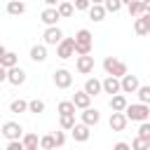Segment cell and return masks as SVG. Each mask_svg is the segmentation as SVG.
<instances>
[{
	"label": "cell",
	"instance_id": "cell-1",
	"mask_svg": "<svg viewBox=\"0 0 150 150\" xmlns=\"http://www.w3.org/2000/svg\"><path fill=\"white\" fill-rule=\"evenodd\" d=\"M91 47H94V35L87 28H80L73 38V52L77 56H91Z\"/></svg>",
	"mask_w": 150,
	"mask_h": 150
},
{
	"label": "cell",
	"instance_id": "cell-2",
	"mask_svg": "<svg viewBox=\"0 0 150 150\" xmlns=\"http://www.w3.org/2000/svg\"><path fill=\"white\" fill-rule=\"evenodd\" d=\"M103 70H105L108 77H115V80H122V77L129 73V70H127V63L120 61L117 56H105V59H103Z\"/></svg>",
	"mask_w": 150,
	"mask_h": 150
},
{
	"label": "cell",
	"instance_id": "cell-3",
	"mask_svg": "<svg viewBox=\"0 0 150 150\" xmlns=\"http://www.w3.org/2000/svg\"><path fill=\"white\" fill-rule=\"evenodd\" d=\"M122 115L127 117V122H129V120H131V122H148V117H150V108L143 105V103H131V105L124 108Z\"/></svg>",
	"mask_w": 150,
	"mask_h": 150
},
{
	"label": "cell",
	"instance_id": "cell-4",
	"mask_svg": "<svg viewBox=\"0 0 150 150\" xmlns=\"http://www.w3.org/2000/svg\"><path fill=\"white\" fill-rule=\"evenodd\" d=\"M52 80H54L56 89H70V84H73V75L68 68H56L52 73Z\"/></svg>",
	"mask_w": 150,
	"mask_h": 150
},
{
	"label": "cell",
	"instance_id": "cell-5",
	"mask_svg": "<svg viewBox=\"0 0 150 150\" xmlns=\"http://www.w3.org/2000/svg\"><path fill=\"white\" fill-rule=\"evenodd\" d=\"M2 136H5L7 141H21V136H23V127H21L19 122L9 120V122L2 124Z\"/></svg>",
	"mask_w": 150,
	"mask_h": 150
},
{
	"label": "cell",
	"instance_id": "cell-6",
	"mask_svg": "<svg viewBox=\"0 0 150 150\" xmlns=\"http://www.w3.org/2000/svg\"><path fill=\"white\" fill-rule=\"evenodd\" d=\"M61 40H63V30H61L59 26L45 28V33H42V45H45V47H56Z\"/></svg>",
	"mask_w": 150,
	"mask_h": 150
},
{
	"label": "cell",
	"instance_id": "cell-7",
	"mask_svg": "<svg viewBox=\"0 0 150 150\" xmlns=\"http://www.w3.org/2000/svg\"><path fill=\"white\" fill-rule=\"evenodd\" d=\"M138 87H141V82H138L136 75H129V73H127V75L120 80V94H134Z\"/></svg>",
	"mask_w": 150,
	"mask_h": 150
},
{
	"label": "cell",
	"instance_id": "cell-8",
	"mask_svg": "<svg viewBox=\"0 0 150 150\" xmlns=\"http://www.w3.org/2000/svg\"><path fill=\"white\" fill-rule=\"evenodd\" d=\"M56 56H59L61 61L75 56V52H73V38H63V40L56 45Z\"/></svg>",
	"mask_w": 150,
	"mask_h": 150
},
{
	"label": "cell",
	"instance_id": "cell-9",
	"mask_svg": "<svg viewBox=\"0 0 150 150\" xmlns=\"http://www.w3.org/2000/svg\"><path fill=\"white\" fill-rule=\"evenodd\" d=\"M80 117H82V122L80 124H84V127H96L98 122H101V112L96 110V108H87V110H82L80 112Z\"/></svg>",
	"mask_w": 150,
	"mask_h": 150
},
{
	"label": "cell",
	"instance_id": "cell-10",
	"mask_svg": "<svg viewBox=\"0 0 150 150\" xmlns=\"http://www.w3.org/2000/svg\"><path fill=\"white\" fill-rule=\"evenodd\" d=\"M59 12H56V7H45L42 9V14H40V21L47 26V28H54L56 23H59Z\"/></svg>",
	"mask_w": 150,
	"mask_h": 150
},
{
	"label": "cell",
	"instance_id": "cell-11",
	"mask_svg": "<svg viewBox=\"0 0 150 150\" xmlns=\"http://www.w3.org/2000/svg\"><path fill=\"white\" fill-rule=\"evenodd\" d=\"M7 82H9V84H14V87H21V84L26 82V70H23L21 66L9 68V70H7Z\"/></svg>",
	"mask_w": 150,
	"mask_h": 150
},
{
	"label": "cell",
	"instance_id": "cell-12",
	"mask_svg": "<svg viewBox=\"0 0 150 150\" xmlns=\"http://www.w3.org/2000/svg\"><path fill=\"white\" fill-rule=\"evenodd\" d=\"M75 68H77L80 75L94 73V56H77V59H75Z\"/></svg>",
	"mask_w": 150,
	"mask_h": 150
},
{
	"label": "cell",
	"instance_id": "cell-13",
	"mask_svg": "<svg viewBox=\"0 0 150 150\" xmlns=\"http://www.w3.org/2000/svg\"><path fill=\"white\" fill-rule=\"evenodd\" d=\"M70 103L75 105V110H87V108H91V98H89V96H87L82 89H77V91L73 94Z\"/></svg>",
	"mask_w": 150,
	"mask_h": 150
},
{
	"label": "cell",
	"instance_id": "cell-14",
	"mask_svg": "<svg viewBox=\"0 0 150 150\" xmlns=\"http://www.w3.org/2000/svg\"><path fill=\"white\" fill-rule=\"evenodd\" d=\"M82 91H84L89 98H94V96L103 94V91H101V80H98V77H87V82H84Z\"/></svg>",
	"mask_w": 150,
	"mask_h": 150
},
{
	"label": "cell",
	"instance_id": "cell-15",
	"mask_svg": "<svg viewBox=\"0 0 150 150\" xmlns=\"http://www.w3.org/2000/svg\"><path fill=\"white\" fill-rule=\"evenodd\" d=\"M101 91L103 94H110V96H115V94H120V80H115V77H103L101 80Z\"/></svg>",
	"mask_w": 150,
	"mask_h": 150
},
{
	"label": "cell",
	"instance_id": "cell-16",
	"mask_svg": "<svg viewBox=\"0 0 150 150\" xmlns=\"http://www.w3.org/2000/svg\"><path fill=\"white\" fill-rule=\"evenodd\" d=\"M70 136H73L77 143H87V141H89V136H91V131H89V127H84V124H77V122H75V127L70 129Z\"/></svg>",
	"mask_w": 150,
	"mask_h": 150
},
{
	"label": "cell",
	"instance_id": "cell-17",
	"mask_svg": "<svg viewBox=\"0 0 150 150\" xmlns=\"http://www.w3.org/2000/svg\"><path fill=\"white\" fill-rule=\"evenodd\" d=\"M134 30H136V35H148L150 33V14H141L134 21Z\"/></svg>",
	"mask_w": 150,
	"mask_h": 150
},
{
	"label": "cell",
	"instance_id": "cell-18",
	"mask_svg": "<svg viewBox=\"0 0 150 150\" xmlns=\"http://www.w3.org/2000/svg\"><path fill=\"white\" fill-rule=\"evenodd\" d=\"M108 124H110V129L112 131H124L127 129V117L122 115V112H110V120H108Z\"/></svg>",
	"mask_w": 150,
	"mask_h": 150
},
{
	"label": "cell",
	"instance_id": "cell-19",
	"mask_svg": "<svg viewBox=\"0 0 150 150\" xmlns=\"http://www.w3.org/2000/svg\"><path fill=\"white\" fill-rule=\"evenodd\" d=\"M110 110L112 112H124V108L129 105V101H127V96L124 94H115V96H110Z\"/></svg>",
	"mask_w": 150,
	"mask_h": 150
},
{
	"label": "cell",
	"instance_id": "cell-20",
	"mask_svg": "<svg viewBox=\"0 0 150 150\" xmlns=\"http://www.w3.org/2000/svg\"><path fill=\"white\" fill-rule=\"evenodd\" d=\"M30 61L45 63V61H47V47H45V45H33V47H30Z\"/></svg>",
	"mask_w": 150,
	"mask_h": 150
},
{
	"label": "cell",
	"instance_id": "cell-21",
	"mask_svg": "<svg viewBox=\"0 0 150 150\" xmlns=\"http://www.w3.org/2000/svg\"><path fill=\"white\" fill-rule=\"evenodd\" d=\"M87 12H89V19H91V21H96V23L105 19V9H103V5H101V2L89 5V9H87Z\"/></svg>",
	"mask_w": 150,
	"mask_h": 150
},
{
	"label": "cell",
	"instance_id": "cell-22",
	"mask_svg": "<svg viewBox=\"0 0 150 150\" xmlns=\"http://www.w3.org/2000/svg\"><path fill=\"white\" fill-rule=\"evenodd\" d=\"M14 66H19V54H14V52H5V56L0 59V68L9 70V68H14Z\"/></svg>",
	"mask_w": 150,
	"mask_h": 150
},
{
	"label": "cell",
	"instance_id": "cell-23",
	"mask_svg": "<svg viewBox=\"0 0 150 150\" xmlns=\"http://www.w3.org/2000/svg\"><path fill=\"white\" fill-rule=\"evenodd\" d=\"M38 134H33V131H28V134H23L21 136V145H23V150H30V148H38Z\"/></svg>",
	"mask_w": 150,
	"mask_h": 150
},
{
	"label": "cell",
	"instance_id": "cell-24",
	"mask_svg": "<svg viewBox=\"0 0 150 150\" xmlns=\"http://www.w3.org/2000/svg\"><path fill=\"white\" fill-rule=\"evenodd\" d=\"M9 112H14V115H19V112H28V101H23V98H14V101L9 103Z\"/></svg>",
	"mask_w": 150,
	"mask_h": 150
},
{
	"label": "cell",
	"instance_id": "cell-25",
	"mask_svg": "<svg viewBox=\"0 0 150 150\" xmlns=\"http://www.w3.org/2000/svg\"><path fill=\"white\" fill-rule=\"evenodd\" d=\"M45 108H47V105H45L42 98H30V101H28V112H33V115H42Z\"/></svg>",
	"mask_w": 150,
	"mask_h": 150
},
{
	"label": "cell",
	"instance_id": "cell-26",
	"mask_svg": "<svg viewBox=\"0 0 150 150\" xmlns=\"http://www.w3.org/2000/svg\"><path fill=\"white\" fill-rule=\"evenodd\" d=\"M5 9H7V14L19 16V14H23V12H26V2H16V0H14V2H7V7H5Z\"/></svg>",
	"mask_w": 150,
	"mask_h": 150
},
{
	"label": "cell",
	"instance_id": "cell-27",
	"mask_svg": "<svg viewBox=\"0 0 150 150\" xmlns=\"http://www.w3.org/2000/svg\"><path fill=\"white\" fill-rule=\"evenodd\" d=\"M59 127L61 131H70L75 127V115H59Z\"/></svg>",
	"mask_w": 150,
	"mask_h": 150
},
{
	"label": "cell",
	"instance_id": "cell-28",
	"mask_svg": "<svg viewBox=\"0 0 150 150\" xmlns=\"http://www.w3.org/2000/svg\"><path fill=\"white\" fill-rule=\"evenodd\" d=\"M56 12H59V16L61 19H68V16H73V2H59L56 5Z\"/></svg>",
	"mask_w": 150,
	"mask_h": 150
},
{
	"label": "cell",
	"instance_id": "cell-29",
	"mask_svg": "<svg viewBox=\"0 0 150 150\" xmlns=\"http://www.w3.org/2000/svg\"><path fill=\"white\" fill-rule=\"evenodd\" d=\"M127 12H129L134 19H138V16L143 14V2H138V0H131V2L127 5Z\"/></svg>",
	"mask_w": 150,
	"mask_h": 150
},
{
	"label": "cell",
	"instance_id": "cell-30",
	"mask_svg": "<svg viewBox=\"0 0 150 150\" xmlns=\"http://www.w3.org/2000/svg\"><path fill=\"white\" fill-rule=\"evenodd\" d=\"M136 94H138V103H143V105L150 103V87H148V84H141V87L136 89Z\"/></svg>",
	"mask_w": 150,
	"mask_h": 150
},
{
	"label": "cell",
	"instance_id": "cell-31",
	"mask_svg": "<svg viewBox=\"0 0 150 150\" xmlns=\"http://www.w3.org/2000/svg\"><path fill=\"white\" fill-rule=\"evenodd\" d=\"M56 110H59V115H75V105L70 101H59Z\"/></svg>",
	"mask_w": 150,
	"mask_h": 150
},
{
	"label": "cell",
	"instance_id": "cell-32",
	"mask_svg": "<svg viewBox=\"0 0 150 150\" xmlns=\"http://www.w3.org/2000/svg\"><path fill=\"white\" fill-rule=\"evenodd\" d=\"M122 7H124V2H120V0H105V2H103L105 14H108V12H112V14H115V12H120Z\"/></svg>",
	"mask_w": 150,
	"mask_h": 150
},
{
	"label": "cell",
	"instance_id": "cell-33",
	"mask_svg": "<svg viewBox=\"0 0 150 150\" xmlns=\"http://www.w3.org/2000/svg\"><path fill=\"white\" fill-rule=\"evenodd\" d=\"M129 148H131V150H150V141H143V138H138V136H136V138L131 141V145H129Z\"/></svg>",
	"mask_w": 150,
	"mask_h": 150
},
{
	"label": "cell",
	"instance_id": "cell-34",
	"mask_svg": "<svg viewBox=\"0 0 150 150\" xmlns=\"http://www.w3.org/2000/svg\"><path fill=\"white\" fill-rule=\"evenodd\" d=\"M138 138L150 141V122H141V127H138Z\"/></svg>",
	"mask_w": 150,
	"mask_h": 150
},
{
	"label": "cell",
	"instance_id": "cell-35",
	"mask_svg": "<svg viewBox=\"0 0 150 150\" xmlns=\"http://www.w3.org/2000/svg\"><path fill=\"white\" fill-rule=\"evenodd\" d=\"M52 138H54V145H56V148H61V145L66 143V131H54V134H52Z\"/></svg>",
	"mask_w": 150,
	"mask_h": 150
},
{
	"label": "cell",
	"instance_id": "cell-36",
	"mask_svg": "<svg viewBox=\"0 0 150 150\" xmlns=\"http://www.w3.org/2000/svg\"><path fill=\"white\" fill-rule=\"evenodd\" d=\"M89 0H75V5H73V9H80V12H87L89 9Z\"/></svg>",
	"mask_w": 150,
	"mask_h": 150
},
{
	"label": "cell",
	"instance_id": "cell-37",
	"mask_svg": "<svg viewBox=\"0 0 150 150\" xmlns=\"http://www.w3.org/2000/svg\"><path fill=\"white\" fill-rule=\"evenodd\" d=\"M7 150H23V145H21V141H9Z\"/></svg>",
	"mask_w": 150,
	"mask_h": 150
},
{
	"label": "cell",
	"instance_id": "cell-38",
	"mask_svg": "<svg viewBox=\"0 0 150 150\" xmlns=\"http://www.w3.org/2000/svg\"><path fill=\"white\" fill-rule=\"evenodd\" d=\"M112 150H131V148H129V143H124V141H117V143L112 145Z\"/></svg>",
	"mask_w": 150,
	"mask_h": 150
},
{
	"label": "cell",
	"instance_id": "cell-39",
	"mask_svg": "<svg viewBox=\"0 0 150 150\" xmlns=\"http://www.w3.org/2000/svg\"><path fill=\"white\" fill-rule=\"evenodd\" d=\"M2 82H7V70H5V68H0V84H2Z\"/></svg>",
	"mask_w": 150,
	"mask_h": 150
},
{
	"label": "cell",
	"instance_id": "cell-40",
	"mask_svg": "<svg viewBox=\"0 0 150 150\" xmlns=\"http://www.w3.org/2000/svg\"><path fill=\"white\" fill-rule=\"evenodd\" d=\"M5 52H7V49H5V45H0V59L5 56Z\"/></svg>",
	"mask_w": 150,
	"mask_h": 150
},
{
	"label": "cell",
	"instance_id": "cell-41",
	"mask_svg": "<svg viewBox=\"0 0 150 150\" xmlns=\"http://www.w3.org/2000/svg\"><path fill=\"white\" fill-rule=\"evenodd\" d=\"M30 150H40V148H30Z\"/></svg>",
	"mask_w": 150,
	"mask_h": 150
},
{
	"label": "cell",
	"instance_id": "cell-42",
	"mask_svg": "<svg viewBox=\"0 0 150 150\" xmlns=\"http://www.w3.org/2000/svg\"><path fill=\"white\" fill-rule=\"evenodd\" d=\"M0 94H2V91H0Z\"/></svg>",
	"mask_w": 150,
	"mask_h": 150
}]
</instances>
